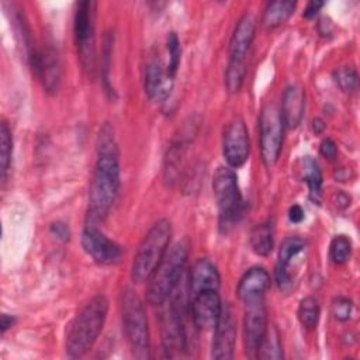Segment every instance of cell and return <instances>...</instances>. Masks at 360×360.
<instances>
[{"mask_svg": "<svg viewBox=\"0 0 360 360\" xmlns=\"http://www.w3.org/2000/svg\"><path fill=\"white\" fill-rule=\"evenodd\" d=\"M256 32V20L252 14L245 13L235 25L229 41V59L246 60L248 51Z\"/></svg>", "mask_w": 360, "mask_h": 360, "instance_id": "ffe728a7", "label": "cell"}, {"mask_svg": "<svg viewBox=\"0 0 360 360\" xmlns=\"http://www.w3.org/2000/svg\"><path fill=\"white\" fill-rule=\"evenodd\" d=\"M188 257V242L180 240L166 255L148 278L146 301L152 305H162L177 287Z\"/></svg>", "mask_w": 360, "mask_h": 360, "instance_id": "3957f363", "label": "cell"}, {"mask_svg": "<svg viewBox=\"0 0 360 360\" xmlns=\"http://www.w3.org/2000/svg\"><path fill=\"white\" fill-rule=\"evenodd\" d=\"M162 345L166 357H179L187 347V336L176 301H170L160 314Z\"/></svg>", "mask_w": 360, "mask_h": 360, "instance_id": "9c48e42d", "label": "cell"}, {"mask_svg": "<svg viewBox=\"0 0 360 360\" xmlns=\"http://www.w3.org/2000/svg\"><path fill=\"white\" fill-rule=\"evenodd\" d=\"M236 340V321L229 305L222 307L221 315L214 326L211 357L215 360H229L233 357Z\"/></svg>", "mask_w": 360, "mask_h": 360, "instance_id": "5bb4252c", "label": "cell"}, {"mask_svg": "<svg viewBox=\"0 0 360 360\" xmlns=\"http://www.w3.org/2000/svg\"><path fill=\"white\" fill-rule=\"evenodd\" d=\"M298 319L307 329H315L319 321V304L314 297H305L298 305Z\"/></svg>", "mask_w": 360, "mask_h": 360, "instance_id": "4316f807", "label": "cell"}, {"mask_svg": "<svg viewBox=\"0 0 360 360\" xmlns=\"http://www.w3.org/2000/svg\"><path fill=\"white\" fill-rule=\"evenodd\" d=\"M120 188V152L114 128L105 122L97 136V160L89 190L87 224L103 221L118 194Z\"/></svg>", "mask_w": 360, "mask_h": 360, "instance_id": "6da1fadb", "label": "cell"}, {"mask_svg": "<svg viewBox=\"0 0 360 360\" xmlns=\"http://www.w3.org/2000/svg\"><path fill=\"white\" fill-rule=\"evenodd\" d=\"M31 68L34 73L42 82L46 93L55 94L60 83V65L56 51L52 46H44L39 49H32L28 55Z\"/></svg>", "mask_w": 360, "mask_h": 360, "instance_id": "4fadbf2b", "label": "cell"}, {"mask_svg": "<svg viewBox=\"0 0 360 360\" xmlns=\"http://www.w3.org/2000/svg\"><path fill=\"white\" fill-rule=\"evenodd\" d=\"M270 287V276L267 270L263 267H252L249 269L238 284V297L239 300L246 304L255 300H262L266 294V291Z\"/></svg>", "mask_w": 360, "mask_h": 360, "instance_id": "d6986e66", "label": "cell"}, {"mask_svg": "<svg viewBox=\"0 0 360 360\" xmlns=\"http://www.w3.org/2000/svg\"><path fill=\"white\" fill-rule=\"evenodd\" d=\"M212 190L219 211V228L228 232L243 214V200L235 172L231 167H218L212 177Z\"/></svg>", "mask_w": 360, "mask_h": 360, "instance_id": "8992f818", "label": "cell"}, {"mask_svg": "<svg viewBox=\"0 0 360 360\" xmlns=\"http://www.w3.org/2000/svg\"><path fill=\"white\" fill-rule=\"evenodd\" d=\"M108 312V300L98 294L93 297L66 328V353L73 357L84 356L100 336Z\"/></svg>", "mask_w": 360, "mask_h": 360, "instance_id": "7a4b0ae2", "label": "cell"}, {"mask_svg": "<svg viewBox=\"0 0 360 360\" xmlns=\"http://www.w3.org/2000/svg\"><path fill=\"white\" fill-rule=\"evenodd\" d=\"M325 127H326V125H325V121H323V120H321V118H314V120H312V129H314L315 134L323 132Z\"/></svg>", "mask_w": 360, "mask_h": 360, "instance_id": "f35d334b", "label": "cell"}, {"mask_svg": "<svg viewBox=\"0 0 360 360\" xmlns=\"http://www.w3.org/2000/svg\"><path fill=\"white\" fill-rule=\"evenodd\" d=\"M257 359H281L283 350L280 343V335L274 326H267L266 333L257 350Z\"/></svg>", "mask_w": 360, "mask_h": 360, "instance_id": "d4e9b609", "label": "cell"}, {"mask_svg": "<svg viewBox=\"0 0 360 360\" xmlns=\"http://www.w3.org/2000/svg\"><path fill=\"white\" fill-rule=\"evenodd\" d=\"M121 312L125 336L131 346L132 354L136 359H148L150 356V349L145 307L136 292L129 288L122 291Z\"/></svg>", "mask_w": 360, "mask_h": 360, "instance_id": "5b68a950", "label": "cell"}, {"mask_svg": "<svg viewBox=\"0 0 360 360\" xmlns=\"http://www.w3.org/2000/svg\"><path fill=\"white\" fill-rule=\"evenodd\" d=\"M273 225L271 222L257 224L250 232V248L259 256L270 255L273 249Z\"/></svg>", "mask_w": 360, "mask_h": 360, "instance_id": "cb8c5ba5", "label": "cell"}, {"mask_svg": "<svg viewBox=\"0 0 360 360\" xmlns=\"http://www.w3.org/2000/svg\"><path fill=\"white\" fill-rule=\"evenodd\" d=\"M294 8H295V1H291V0L270 1L263 11L262 24L267 30L276 28L284 24L291 17V14L294 13Z\"/></svg>", "mask_w": 360, "mask_h": 360, "instance_id": "7402d4cb", "label": "cell"}, {"mask_svg": "<svg viewBox=\"0 0 360 360\" xmlns=\"http://www.w3.org/2000/svg\"><path fill=\"white\" fill-rule=\"evenodd\" d=\"M82 246L94 262L104 266L117 263L122 256L121 246L107 238L93 224H87L84 226L82 233Z\"/></svg>", "mask_w": 360, "mask_h": 360, "instance_id": "30bf717a", "label": "cell"}, {"mask_svg": "<svg viewBox=\"0 0 360 360\" xmlns=\"http://www.w3.org/2000/svg\"><path fill=\"white\" fill-rule=\"evenodd\" d=\"M188 280L190 292H193V295L202 291H218L221 285L219 271L208 259H200L193 264Z\"/></svg>", "mask_w": 360, "mask_h": 360, "instance_id": "44dd1931", "label": "cell"}, {"mask_svg": "<svg viewBox=\"0 0 360 360\" xmlns=\"http://www.w3.org/2000/svg\"><path fill=\"white\" fill-rule=\"evenodd\" d=\"M301 172L302 179L308 184L309 198L314 204H321L322 198V173L319 165L311 156H305L301 160Z\"/></svg>", "mask_w": 360, "mask_h": 360, "instance_id": "603a6c76", "label": "cell"}, {"mask_svg": "<svg viewBox=\"0 0 360 360\" xmlns=\"http://www.w3.org/2000/svg\"><path fill=\"white\" fill-rule=\"evenodd\" d=\"M14 322H15V318L14 316H11V315H7V314H3L1 315V333H4L8 328H11L13 325H14Z\"/></svg>", "mask_w": 360, "mask_h": 360, "instance_id": "74e56055", "label": "cell"}, {"mask_svg": "<svg viewBox=\"0 0 360 360\" xmlns=\"http://www.w3.org/2000/svg\"><path fill=\"white\" fill-rule=\"evenodd\" d=\"M243 316V346L249 357H256L262 339L267 329V316L263 298L245 304Z\"/></svg>", "mask_w": 360, "mask_h": 360, "instance_id": "8fae6325", "label": "cell"}, {"mask_svg": "<svg viewBox=\"0 0 360 360\" xmlns=\"http://www.w3.org/2000/svg\"><path fill=\"white\" fill-rule=\"evenodd\" d=\"M11 150H13V139L11 131L6 122L0 127V173H1V183H6L7 173L11 160Z\"/></svg>", "mask_w": 360, "mask_h": 360, "instance_id": "83f0119b", "label": "cell"}, {"mask_svg": "<svg viewBox=\"0 0 360 360\" xmlns=\"http://www.w3.org/2000/svg\"><path fill=\"white\" fill-rule=\"evenodd\" d=\"M352 242L345 235H338L332 239L329 246V257L335 264H343L350 259Z\"/></svg>", "mask_w": 360, "mask_h": 360, "instance_id": "f1b7e54d", "label": "cell"}, {"mask_svg": "<svg viewBox=\"0 0 360 360\" xmlns=\"http://www.w3.org/2000/svg\"><path fill=\"white\" fill-rule=\"evenodd\" d=\"M288 218H290L291 222L300 224V222L304 219V210H302L298 204H294V205L290 207V210H288Z\"/></svg>", "mask_w": 360, "mask_h": 360, "instance_id": "e575fe53", "label": "cell"}, {"mask_svg": "<svg viewBox=\"0 0 360 360\" xmlns=\"http://www.w3.org/2000/svg\"><path fill=\"white\" fill-rule=\"evenodd\" d=\"M75 39L83 72L93 77L96 69V3H77L75 13Z\"/></svg>", "mask_w": 360, "mask_h": 360, "instance_id": "52a82bcc", "label": "cell"}, {"mask_svg": "<svg viewBox=\"0 0 360 360\" xmlns=\"http://www.w3.org/2000/svg\"><path fill=\"white\" fill-rule=\"evenodd\" d=\"M319 153L328 160H335L338 156V146L332 139L326 138L319 145Z\"/></svg>", "mask_w": 360, "mask_h": 360, "instance_id": "d6a6232c", "label": "cell"}, {"mask_svg": "<svg viewBox=\"0 0 360 360\" xmlns=\"http://www.w3.org/2000/svg\"><path fill=\"white\" fill-rule=\"evenodd\" d=\"M305 249V242L300 238H288L283 242L276 264V281L283 291L294 287V259Z\"/></svg>", "mask_w": 360, "mask_h": 360, "instance_id": "e0dca14e", "label": "cell"}, {"mask_svg": "<svg viewBox=\"0 0 360 360\" xmlns=\"http://www.w3.org/2000/svg\"><path fill=\"white\" fill-rule=\"evenodd\" d=\"M166 46H167V52H169V63H167V70L169 73L174 77L180 65V55H181V49H180V41L176 32H169L167 38H166Z\"/></svg>", "mask_w": 360, "mask_h": 360, "instance_id": "f546056e", "label": "cell"}, {"mask_svg": "<svg viewBox=\"0 0 360 360\" xmlns=\"http://www.w3.org/2000/svg\"><path fill=\"white\" fill-rule=\"evenodd\" d=\"M305 110V91L300 84H290L285 87L281 100L280 115L283 125L294 129L301 124Z\"/></svg>", "mask_w": 360, "mask_h": 360, "instance_id": "ac0fdd59", "label": "cell"}, {"mask_svg": "<svg viewBox=\"0 0 360 360\" xmlns=\"http://www.w3.org/2000/svg\"><path fill=\"white\" fill-rule=\"evenodd\" d=\"M283 128L280 110L273 104L263 107L259 117V135L262 159L267 167L274 166L278 160L283 146Z\"/></svg>", "mask_w": 360, "mask_h": 360, "instance_id": "ba28073f", "label": "cell"}, {"mask_svg": "<svg viewBox=\"0 0 360 360\" xmlns=\"http://www.w3.org/2000/svg\"><path fill=\"white\" fill-rule=\"evenodd\" d=\"M172 236V225L167 219H159L143 236L131 266V277L135 283L148 281L156 266L167 252Z\"/></svg>", "mask_w": 360, "mask_h": 360, "instance_id": "277c9868", "label": "cell"}, {"mask_svg": "<svg viewBox=\"0 0 360 360\" xmlns=\"http://www.w3.org/2000/svg\"><path fill=\"white\" fill-rule=\"evenodd\" d=\"M353 312V302L349 298L339 297L332 302V314L338 321H349Z\"/></svg>", "mask_w": 360, "mask_h": 360, "instance_id": "1f68e13d", "label": "cell"}, {"mask_svg": "<svg viewBox=\"0 0 360 360\" xmlns=\"http://www.w3.org/2000/svg\"><path fill=\"white\" fill-rule=\"evenodd\" d=\"M51 232L58 238L60 239L62 242H68L69 238H70V231L68 228V225L65 222H60V221H56L51 225Z\"/></svg>", "mask_w": 360, "mask_h": 360, "instance_id": "836d02e7", "label": "cell"}, {"mask_svg": "<svg viewBox=\"0 0 360 360\" xmlns=\"http://www.w3.org/2000/svg\"><path fill=\"white\" fill-rule=\"evenodd\" d=\"M336 205L340 208H346L347 205H350V195H347L343 191H338L336 193Z\"/></svg>", "mask_w": 360, "mask_h": 360, "instance_id": "8d00e7d4", "label": "cell"}, {"mask_svg": "<svg viewBox=\"0 0 360 360\" xmlns=\"http://www.w3.org/2000/svg\"><path fill=\"white\" fill-rule=\"evenodd\" d=\"M333 79L340 90L343 91H352L357 86V73L353 68H339L333 72Z\"/></svg>", "mask_w": 360, "mask_h": 360, "instance_id": "4dcf8cb0", "label": "cell"}, {"mask_svg": "<svg viewBox=\"0 0 360 360\" xmlns=\"http://www.w3.org/2000/svg\"><path fill=\"white\" fill-rule=\"evenodd\" d=\"M173 83L174 77L169 73L162 59L159 56L153 58L145 72V91L148 97L158 103L165 101L172 93Z\"/></svg>", "mask_w": 360, "mask_h": 360, "instance_id": "9a60e30c", "label": "cell"}, {"mask_svg": "<svg viewBox=\"0 0 360 360\" xmlns=\"http://www.w3.org/2000/svg\"><path fill=\"white\" fill-rule=\"evenodd\" d=\"M222 311L221 298L217 291H202L193 295L191 316L200 329H211L215 326Z\"/></svg>", "mask_w": 360, "mask_h": 360, "instance_id": "2e32d148", "label": "cell"}, {"mask_svg": "<svg viewBox=\"0 0 360 360\" xmlns=\"http://www.w3.org/2000/svg\"><path fill=\"white\" fill-rule=\"evenodd\" d=\"M250 142L248 128L240 118H233L224 131L222 153L231 167H240L249 158Z\"/></svg>", "mask_w": 360, "mask_h": 360, "instance_id": "7c38bea8", "label": "cell"}, {"mask_svg": "<svg viewBox=\"0 0 360 360\" xmlns=\"http://www.w3.org/2000/svg\"><path fill=\"white\" fill-rule=\"evenodd\" d=\"M246 60L229 59L225 70V86L229 93H238L245 82Z\"/></svg>", "mask_w": 360, "mask_h": 360, "instance_id": "484cf974", "label": "cell"}, {"mask_svg": "<svg viewBox=\"0 0 360 360\" xmlns=\"http://www.w3.org/2000/svg\"><path fill=\"white\" fill-rule=\"evenodd\" d=\"M323 6L322 1H309L305 7V11H304V15L305 18H312L315 17V14L319 11V8Z\"/></svg>", "mask_w": 360, "mask_h": 360, "instance_id": "d590c367", "label": "cell"}]
</instances>
